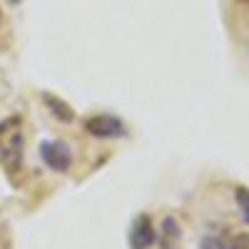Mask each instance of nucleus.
<instances>
[{
    "label": "nucleus",
    "mask_w": 249,
    "mask_h": 249,
    "mask_svg": "<svg viewBox=\"0 0 249 249\" xmlns=\"http://www.w3.org/2000/svg\"><path fill=\"white\" fill-rule=\"evenodd\" d=\"M23 147L25 137L20 130V117H8L5 122H0V164L15 175L23 164Z\"/></svg>",
    "instance_id": "obj_1"
},
{
    "label": "nucleus",
    "mask_w": 249,
    "mask_h": 249,
    "mask_svg": "<svg viewBox=\"0 0 249 249\" xmlns=\"http://www.w3.org/2000/svg\"><path fill=\"white\" fill-rule=\"evenodd\" d=\"M40 160H43L53 172H68L72 167V150L60 140H45L40 142Z\"/></svg>",
    "instance_id": "obj_2"
},
{
    "label": "nucleus",
    "mask_w": 249,
    "mask_h": 249,
    "mask_svg": "<svg viewBox=\"0 0 249 249\" xmlns=\"http://www.w3.org/2000/svg\"><path fill=\"white\" fill-rule=\"evenodd\" d=\"M85 130L88 135L100 137V140H117L127 135V124L115 115H90L85 120Z\"/></svg>",
    "instance_id": "obj_3"
},
{
    "label": "nucleus",
    "mask_w": 249,
    "mask_h": 249,
    "mask_svg": "<svg viewBox=\"0 0 249 249\" xmlns=\"http://www.w3.org/2000/svg\"><path fill=\"white\" fill-rule=\"evenodd\" d=\"M157 242V232L147 214H137L130 227V247L132 249H150Z\"/></svg>",
    "instance_id": "obj_4"
},
{
    "label": "nucleus",
    "mask_w": 249,
    "mask_h": 249,
    "mask_svg": "<svg viewBox=\"0 0 249 249\" xmlns=\"http://www.w3.org/2000/svg\"><path fill=\"white\" fill-rule=\"evenodd\" d=\"M182 244V227L175 217L162 219V234H160V249H179Z\"/></svg>",
    "instance_id": "obj_5"
},
{
    "label": "nucleus",
    "mask_w": 249,
    "mask_h": 249,
    "mask_svg": "<svg viewBox=\"0 0 249 249\" xmlns=\"http://www.w3.org/2000/svg\"><path fill=\"white\" fill-rule=\"evenodd\" d=\"M43 102H45L48 110H50L60 122H65V124H68V122H72V120H75L72 107L68 105V102H62L60 97H55V95H48V92H45V95H43Z\"/></svg>",
    "instance_id": "obj_6"
},
{
    "label": "nucleus",
    "mask_w": 249,
    "mask_h": 249,
    "mask_svg": "<svg viewBox=\"0 0 249 249\" xmlns=\"http://www.w3.org/2000/svg\"><path fill=\"white\" fill-rule=\"evenodd\" d=\"M234 197H237V204H239V212H242L244 222L249 224V190L247 187H237Z\"/></svg>",
    "instance_id": "obj_7"
},
{
    "label": "nucleus",
    "mask_w": 249,
    "mask_h": 249,
    "mask_svg": "<svg viewBox=\"0 0 249 249\" xmlns=\"http://www.w3.org/2000/svg\"><path fill=\"white\" fill-rule=\"evenodd\" d=\"M217 249H249V234H237V237H230L227 242H222Z\"/></svg>",
    "instance_id": "obj_8"
},
{
    "label": "nucleus",
    "mask_w": 249,
    "mask_h": 249,
    "mask_svg": "<svg viewBox=\"0 0 249 249\" xmlns=\"http://www.w3.org/2000/svg\"><path fill=\"white\" fill-rule=\"evenodd\" d=\"M242 3H244V5H249V0H242Z\"/></svg>",
    "instance_id": "obj_9"
},
{
    "label": "nucleus",
    "mask_w": 249,
    "mask_h": 249,
    "mask_svg": "<svg viewBox=\"0 0 249 249\" xmlns=\"http://www.w3.org/2000/svg\"><path fill=\"white\" fill-rule=\"evenodd\" d=\"M10 3H20V0H10Z\"/></svg>",
    "instance_id": "obj_10"
}]
</instances>
